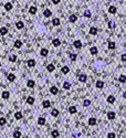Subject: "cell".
I'll return each mask as SVG.
<instances>
[{"label": "cell", "mask_w": 126, "mask_h": 138, "mask_svg": "<svg viewBox=\"0 0 126 138\" xmlns=\"http://www.w3.org/2000/svg\"><path fill=\"white\" fill-rule=\"evenodd\" d=\"M68 111H69V113H70V114H72V115H73V114H75V113L77 112V108L75 107V106H70Z\"/></svg>", "instance_id": "19"}, {"label": "cell", "mask_w": 126, "mask_h": 138, "mask_svg": "<svg viewBox=\"0 0 126 138\" xmlns=\"http://www.w3.org/2000/svg\"><path fill=\"white\" fill-rule=\"evenodd\" d=\"M107 138H116V135H115V133H113V132L108 133V134H107Z\"/></svg>", "instance_id": "42"}, {"label": "cell", "mask_w": 126, "mask_h": 138, "mask_svg": "<svg viewBox=\"0 0 126 138\" xmlns=\"http://www.w3.org/2000/svg\"><path fill=\"white\" fill-rule=\"evenodd\" d=\"M123 97H124V98L126 99V91H125L124 93H123Z\"/></svg>", "instance_id": "46"}, {"label": "cell", "mask_w": 126, "mask_h": 138, "mask_svg": "<svg viewBox=\"0 0 126 138\" xmlns=\"http://www.w3.org/2000/svg\"><path fill=\"white\" fill-rule=\"evenodd\" d=\"M51 136L53 137V138H58L59 136H60V133H59V130L53 129V130L51 132Z\"/></svg>", "instance_id": "17"}, {"label": "cell", "mask_w": 126, "mask_h": 138, "mask_svg": "<svg viewBox=\"0 0 126 138\" xmlns=\"http://www.w3.org/2000/svg\"><path fill=\"white\" fill-rule=\"evenodd\" d=\"M60 1H61V0H52V3H53V4H58V3H60Z\"/></svg>", "instance_id": "45"}, {"label": "cell", "mask_w": 126, "mask_h": 138, "mask_svg": "<svg viewBox=\"0 0 126 138\" xmlns=\"http://www.w3.org/2000/svg\"><path fill=\"white\" fill-rule=\"evenodd\" d=\"M0 66H1V62H0Z\"/></svg>", "instance_id": "47"}, {"label": "cell", "mask_w": 126, "mask_h": 138, "mask_svg": "<svg viewBox=\"0 0 126 138\" xmlns=\"http://www.w3.org/2000/svg\"><path fill=\"white\" fill-rule=\"evenodd\" d=\"M7 33H8V29H7L6 27L0 28V34H1V35H6Z\"/></svg>", "instance_id": "29"}, {"label": "cell", "mask_w": 126, "mask_h": 138, "mask_svg": "<svg viewBox=\"0 0 126 138\" xmlns=\"http://www.w3.org/2000/svg\"><path fill=\"white\" fill-rule=\"evenodd\" d=\"M16 27H17V29H22V28L25 27V23H23L22 21H17V22H16Z\"/></svg>", "instance_id": "26"}, {"label": "cell", "mask_w": 126, "mask_h": 138, "mask_svg": "<svg viewBox=\"0 0 126 138\" xmlns=\"http://www.w3.org/2000/svg\"><path fill=\"white\" fill-rule=\"evenodd\" d=\"M7 123V119L4 117H0V126H4Z\"/></svg>", "instance_id": "39"}, {"label": "cell", "mask_w": 126, "mask_h": 138, "mask_svg": "<svg viewBox=\"0 0 126 138\" xmlns=\"http://www.w3.org/2000/svg\"><path fill=\"white\" fill-rule=\"evenodd\" d=\"M90 34H92V35H95V34H97V29L95 27H92L91 29H90Z\"/></svg>", "instance_id": "35"}, {"label": "cell", "mask_w": 126, "mask_h": 138, "mask_svg": "<svg viewBox=\"0 0 126 138\" xmlns=\"http://www.w3.org/2000/svg\"><path fill=\"white\" fill-rule=\"evenodd\" d=\"M48 54H49V50L46 49V47L41 49V51H40V55L43 56V58H46V56H48Z\"/></svg>", "instance_id": "4"}, {"label": "cell", "mask_w": 126, "mask_h": 138, "mask_svg": "<svg viewBox=\"0 0 126 138\" xmlns=\"http://www.w3.org/2000/svg\"><path fill=\"white\" fill-rule=\"evenodd\" d=\"M59 114H60V112H59V109H56V108H53L51 111V115L53 116V117H58Z\"/></svg>", "instance_id": "21"}, {"label": "cell", "mask_w": 126, "mask_h": 138, "mask_svg": "<svg viewBox=\"0 0 126 138\" xmlns=\"http://www.w3.org/2000/svg\"><path fill=\"white\" fill-rule=\"evenodd\" d=\"M27 103L29 104V105H33V104H34V97L33 96H28L27 97Z\"/></svg>", "instance_id": "18"}, {"label": "cell", "mask_w": 126, "mask_h": 138, "mask_svg": "<svg viewBox=\"0 0 126 138\" xmlns=\"http://www.w3.org/2000/svg\"><path fill=\"white\" fill-rule=\"evenodd\" d=\"M121 60H122L123 62H126V53L122 54V56H121Z\"/></svg>", "instance_id": "44"}, {"label": "cell", "mask_w": 126, "mask_h": 138, "mask_svg": "<svg viewBox=\"0 0 126 138\" xmlns=\"http://www.w3.org/2000/svg\"><path fill=\"white\" fill-rule=\"evenodd\" d=\"M76 54H73V53H70V59H71V60H72V61H75V60H76Z\"/></svg>", "instance_id": "43"}, {"label": "cell", "mask_w": 126, "mask_h": 138, "mask_svg": "<svg viewBox=\"0 0 126 138\" xmlns=\"http://www.w3.org/2000/svg\"><path fill=\"white\" fill-rule=\"evenodd\" d=\"M95 86H96L97 89H103V87H104V82H103V81H101V80L96 81V83H95Z\"/></svg>", "instance_id": "12"}, {"label": "cell", "mask_w": 126, "mask_h": 138, "mask_svg": "<svg viewBox=\"0 0 126 138\" xmlns=\"http://www.w3.org/2000/svg\"><path fill=\"white\" fill-rule=\"evenodd\" d=\"M42 106H43V108H50L51 107V102L46 99V101L42 102Z\"/></svg>", "instance_id": "9"}, {"label": "cell", "mask_w": 126, "mask_h": 138, "mask_svg": "<svg viewBox=\"0 0 126 138\" xmlns=\"http://www.w3.org/2000/svg\"><path fill=\"white\" fill-rule=\"evenodd\" d=\"M73 46L75 47V49H77V50H80L81 47H82V42L80 41V40H75L74 42H73Z\"/></svg>", "instance_id": "2"}, {"label": "cell", "mask_w": 126, "mask_h": 138, "mask_svg": "<svg viewBox=\"0 0 126 138\" xmlns=\"http://www.w3.org/2000/svg\"><path fill=\"white\" fill-rule=\"evenodd\" d=\"M76 20H77V17L75 15H71L70 17H69V21H70V22H72V23H74Z\"/></svg>", "instance_id": "27"}, {"label": "cell", "mask_w": 126, "mask_h": 138, "mask_svg": "<svg viewBox=\"0 0 126 138\" xmlns=\"http://www.w3.org/2000/svg\"><path fill=\"white\" fill-rule=\"evenodd\" d=\"M21 136H22V134H21L20 130H15L12 134V137L13 138H21Z\"/></svg>", "instance_id": "14"}, {"label": "cell", "mask_w": 126, "mask_h": 138, "mask_svg": "<svg viewBox=\"0 0 126 138\" xmlns=\"http://www.w3.org/2000/svg\"><path fill=\"white\" fill-rule=\"evenodd\" d=\"M1 96H2V98H3V99H8L9 97H10V93H9L8 91H3V92H2Z\"/></svg>", "instance_id": "22"}, {"label": "cell", "mask_w": 126, "mask_h": 138, "mask_svg": "<svg viewBox=\"0 0 126 138\" xmlns=\"http://www.w3.org/2000/svg\"><path fill=\"white\" fill-rule=\"evenodd\" d=\"M52 44H53L54 46H59L61 44V41L59 39H53L52 40Z\"/></svg>", "instance_id": "33"}, {"label": "cell", "mask_w": 126, "mask_h": 138, "mask_svg": "<svg viewBox=\"0 0 126 138\" xmlns=\"http://www.w3.org/2000/svg\"><path fill=\"white\" fill-rule=\"evenodd\" d=\"M43 16L46 17V18H50V17L52 16V12L49 10V9H46V10L43 11Z\"/></svg>", "instance_id": "28"}, {"label": "cell", "mask_w": 126, "mask_h": 138, "mask_svg": "<svg viewBox=\"0 0 126 138\" xmlns=\"http://www.w3.org/2000/svg\"><path fill=\"white\" fill-rule=\"evenodd\" d=\"M79 81L81 83H85L87 81V75L86 74H79Z\"/></svg>", "instance_id": "3"}, {"label": "cell", "mask_w": 126, "mask_h": 138, "mask_svg": "<svg viewBox=\"0 0 126 138\" xmlns=\"http://www.w3.org/2000/svg\"><path fill=\"white\" fill-rule=\"evenodd\" d=\"M13 46H15L16 49H20V47L22 46V42H21L20 40H16L15 43H13Z\"/></svg>", "instance_id": "20"}, {"label": "cell", "mask_w": 126, "mask_h": 138, "mask_svg": "<svg viewBox=\"0 0 126 138\" xmlns=\"http://www.w3.org/2000/svg\"><path fill=\"white\" fill-rule=\"evenodd\" d=\"M96 123H97V120H96V118H95V117L89 118V122H87V124H89L90 126H95V125H96Z\"/></svg>", "instance_id": "6"}, {"label": "cell", "mask_w": 126, "mask_h": 138, "mask_svg": "<svg viewBox=\"0 0 126 138\" xmlns=\"http://www.w3.org/2000/svg\"><path fill=\"white\" fill-rule=\"evenodd\" d=\"M46 122L47 120H46V118L44 117H39L38 118V124H39L40 126H43L44 124H46Z\"/></svg>", "instance_id": "24"}, {"label": "cell", "mask_w": 126, "mask_h": 138, "mask_svg": "<svg viewBox=\"0 0 126 138\" xmlns=\"http://www.w3.org/2000/svg\"><path fill=\"white\" fill-rule=\"evenodd\" d=\"M50 93H51L52 95H56L59 93V89L56 86H51L50 87Z\"/></svg>", "instance_id": "7"}, {"label": "cell", "mask_w": 126, "mask_h": 138, "mask_svg": "<svg viewBox=\"0 0 126 138\" xmlns=\"http://www.w3.org/2000/svg\"><path fill=\"white\" fill-rule=\"evenodd\" d=\"M7 80H8L9 82H13V81L16 80V75L13 74V73H9V74H7Z\"/></svg>", "instance_id": "8"}, {"label": "cell", "mask_w": 126, "mask_h": 138, "mask_svg": "<svg viewBox=\"0 0 126 138\" xmlns=\"http://www.w3.org/2000/svg\"><path fill=\"white\" fill-rule=\"evenodd\" d=\"M61 72H62V74H68V73L70 72V68H69L68 65H64L61 68Z\"/></svg>", "instance_id": "10"}, {"label": "cell", "mask_w": 126, "mask_h": 138, "mask_svg": "<svg viewBox=\"0 0 126 138\" xmlns=\"http://www.w3.org/2000/svg\"><path fill=\"white\" fill-rule=\"evenodd\" d=\"M83 15H84V17H86V18H90V17L92 16V13H91V11L90 10H86V11H84Z\"/></svg>", "instance_id": "41"}, {"label": "cell", "mask_w": 126, "mask_h": 138, "mask_svg": "<svg viewBox=\"0 0 126 138\" xmlns=\"http://www.w3.org/2000/svg\"><path fill=\"white\" fill-rule=\"evenodd\" d=\"M91 105V101L90 99H84V102H83V106L84 107H87V106Z\"/></svg>", "instance_id": "37"}, {"label": "cell", "mask_w": 126, "mask_h": 138, "mask_svg": "<svg viewBox=\"0 0 126 138\" xmlns=\"http://www.w3.org/2000/svg\"><path fill=\"white\" fill-rule=\"evenodd\" d=\"M47 70H48V72H53V71L55 70V65H54V64H52V63L48 64V65H47Z\"/></svg>", "instance_id": "11"}, {"label": "cell", "mask_w": 126, "mask_h": 138, "mask_svg": "<svg viewBox=\"0 0 126 138\" xmlns=\"http://www.w3.org/2000/svg\"><path fill=\"white\" fill-rule=\"evenodd\" d=\"M29 12L31 13V15H35V13H37V7L31 6V7L29 8Z\"/></svg>", "instance_id": "30"}, {"label": "cell", "mask_w": 126, "mask_h": 138, "mask_svg": "<svg viewBox=\"0 0 126 138\" xmlns=\"http://www.w3.org/2000/svg\"><path fill=\"white\" fill-rule=\"evenodd\" d=\"M27 86L29 87V89H33V87L35 86V83H34V81L33 80H29L27 82Z\"/></svg>", "instance_id": "15"}, {"label": "cell", "mask_w": 126, "mask_h": 138, "mask_svg": "<svg viewBox=\"0 0 126 138\" xmlns=\"http://www.w3.org/2000/svg\"><path fill=\"white\" fill-rule=\"evenodd\" d=\"M9 61H10V62H16L17 61V55H15V54L10 55V56H9Z\"/></svg>", "instance_id": "40"}, {"label": "cell", "mask_w": 126, "mask_h": 138, "mask_svg": "<svg viewBox=\"0 0 126 138\" xmlns=\"http://www.w3.org/2000/svg\"><path fill=\"white\" fill-rule=\"evenodd\" d=\"M60 23H61V21H60V19H58V18H54L53 20H52V24H53L54 27H58V25H60Z\"/></svg>", "instance_id": "23"}, {"label": "cell", "mask_w": 126, "mask_h": 138, "mask_svg": "<svg viewBox=\"0 0 126 138\" xmlns=\"http://www.w3.org/2000/svg\"><path fill=\"white\" fill-rule=\"evenodd\" d=\"M107 118L110 120H113V119H115L116 118V114H115V112H113V111H110L107 113Z\"/></svg>", "instance_id": "1"}, {"label": "cell", "mask_w": 126, "mask_h": 138, "mask_svg": "<svg viewBox=\"0 0 126 138\" xmlns=\"http://www.w3.org/2000/svg\"><path fill=\"white\" fill-rule=\"evenodd\" d=\"M90 52H91V54H97V47L92 46L91 49H90Z\"/></svg>", "instance_id": "38"}, {"label": "cell", "mask_w": 126, "mask_h": 138, "mask_svg": "<svg viewBox=\"0 0 126 138\" xmlns=\"http://www.w3.org/2000/svg\"><path fill=\"white\" fill-rule=\"evenodd\" d=\"M15 118L17 120L21 119V118H22V113H21V112H16L15 113Z\"/></svg>", "instance_id": "31"}, {"label": "cell", "mask_w": 126, "mask_h": 138, "mask_svg": "<svg viewBox=\"0 0 126 138\" xmlns=\"http://www.w3.org/2000/svg\"><path fill=\"white\" fill-rule=\"evenodd\" d=\"M106 101H107V103H110V104H114L115 101H116V98H115V96H113V95H108L107 98H106Z\"/></svg>", "instance_id": "5"}, {"label": "cell", "mask_w": 126, "mask_h": 138, "mask_svg": "<svg viewBox=\"0 0 126 138\" xmlns=\"http://www.w3.org/2000/svg\"><path fill=\"white\" fill-rule=\"evenodd\" d=\"M107 46H108V49H110V50H114L116 47V44H115V42L110 41V42H108V44H107Z\"/></svg>", "instance_id": "32"}, {"label": "cell", "mask_w": 126, "mask_h": 138, "mask_svg": "<svg viewBox=\"0 0 126 138\" xmlns=\"http://www.w3.org/2000/svg\"><path fill=\"white\" fill-rule=\"evenodd\" d=\"M27 65L29 66V68H34L35 66V61L33 60V59H30V60L27 61Z\"/></svg>", "instance_id": "13"}, {"label": "cell", "mask_w": 126, "mask_h": 138, "mask_svg": "<svg viewBox=\"0 0 126 138\" xmlns=\"http://www.w3.org/2000/svg\"><path fill=\"white\" fill-rule=\"evenodd\" d=\"M108 12H110L111 15H115L116 13V7L115 6H110L108 7Z\"/></svg>", "instance_id": "16"}, {"label": "cell", "mask_w": 126, "mask_h": 138, "mask_svg": "<svg viewBox=\"0 0 126 138\" xmlns=\"http://www.w3.org/2000/svg\"><path fill=\"white\" fill-rule=\"evenodd\" d=\"M4 9H6L7 11H10L11 9H12V3H10V2H7V3L4 4Z\"/></svg>", "instance_id": "34"}, {"label": "cell", "mask_w": 126, "mask_h": 138, "mask_svg": "<svg viewBox=\"0 0 126 138\" xmlns=\"http://www.w3.org/2000/svg\"><path fill=\"white\" fill-rule=\"evenodd\" d=\"M63 89H64V90H70V89H71V83L64 82V83H63Z\"/></svg>", "instance_id": "36"}, {"label": "cell", "mask_w": 126, "mask_h": 138, "mask_svg": "<svg viewBox=\"0 0 126 138\" xmlns=\"http://www.w3.org/2000/svg\"><path fill=\"white\" fill-rule=\"evenodd\" d=\"M118 82L120 83H126V75L121 74L120 76H118Z\"/></svg>", "instance_id": "25"}]
</instances>
